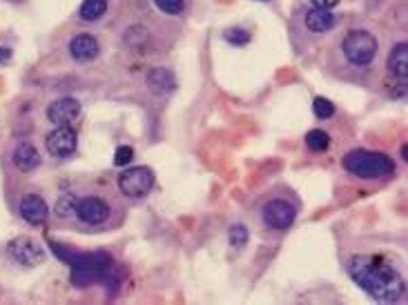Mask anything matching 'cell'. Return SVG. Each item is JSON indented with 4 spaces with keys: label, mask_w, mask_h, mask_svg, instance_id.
<instances>
[{
    "label": "cell",
    "mask_w": 408,
    "mask_h": 305,
    "mask_svg": "<svg viewBox=\"0 0 408 305\" xmlns=\"http://www.w3.org/2000/svg\"><path fill=\"white\" fill-rule=\"evenodd\" d=\"M348 274L377 303H395L404 294V278L393 265L379 257H355Z\"/></svg>",
    "instance_id": "6da1fadb"
},
{
    "label": "cell",
    "mask_w": 408,
    "mask_h": 305,
    "mask_svg": "<svg viewBox=\"0 0 408 305\" xmlns=\"http://www.w3.org/2000/svg\"><path fill=\"white\" fill-rule=\"evenodd\" d=\"M343 168L353 176L360 179H384L395 172V163L379 151H368V149H353L343 156Z\"/></svg>",
    "instance_id": "7a4b0ae2"
},
{
    "label": "cell",
    "mask_w": 408,
    "mask_h": 305,
    "mask_svg": "<svg viewBox=\"0 0 408 305\" xmlns=\"http://www.w3.org/2000/svg\"><path fill=\"white\" fill-rule=\"evenodd\" d=\"M110 265H112V259L105 252L83 254L81 261L72 265V283L79 287L92 285L110 272Z\"/></svg>",
    "instance_id": "3957f363"
},
{
    "label": "cell",
    "mask_w": 408,
    "mask_h": 305,
    "mask_svg": "<svg viewBox=\"0 0 408 305\" xmlns=\"http://www.w3.org/2000/svg\"><path fill=\"white\" fill-rule=\"evenodd\" d=\"M343 56H346L353 65H368L373 62L377 54V38L366 29H353L343 38Z\"/></svg>",
    "instance_id": "277c9868"
},
{
    "label": "cell",
    "mask_w": 408,
    "mask_h": 305,
    "mask_svg": "<svg viewBox=\"0 0 408 305\" xmlns=\"http://www.w3.org/2000/svg\"><path fill=\"white\" fill-rule=\"evenodd\" d=\"M152 185H154V172L150 168H143V165H138V168H130L125 170L121 176H119V187L125 196H132V198H141L145 196Z\"/></svg>",
    "instance_id": "5b68a950"
},
{
    "label": "cell",
    "mask_w": 408,
    "mask_h": 305,
    "mask_svg": "<svg viewBox=\"0 0 408 305\" xmlns=\"http://www.w3.org/2000/svg\"><path fill=\"white\" fill-rule=\"evenodd\" d=\"M9 257L16 263L25 265V268H36L38 263L45 261V252L36 240L27 236H18L9 243Z\"/></svg>",
    "instance_id": "8992f818"
},
{
    "label": "cell",
    "mask_w": 408,
    "mask_h": 305,
    "mask_svg": "<svg viewBox=\"0 0 408 305\" xmlns=\"http://www.w3.org/2000/svg\"><path fill=\"white\" fill-rule=\"evenodd\" d=\"M295 216H297V210L288 201H270L263 208V221L272 230H288L295 223Z\"/></svg>",
    "instance_id": "52a82bcc"
},
{
    "label": "cell",
    "mask_w": 408,
    "mask_h": 305,
    "mask_svg": "<svg viewBox=\"0 0 408 305\" xmlns=\"http://www.w3.org/2000/svg\"><path fill=\"white\" fill-rule=\"evenodd\" d=\"M76 141H79V136H76V132L72 130V127L60 125V127H56L54 132H49L45 143H47L49 154L56 156V158H65V156L74 154Z\"/></svg>",
    "instance_id": "ba28073f"
},
{
    "label": "cell",
    "mask_w": 408,
    "mask_h": 305,
    "mask_svg": "<svg viewBox=\"0 0 408 305\" xmlns=\"http://www.w3.org/2000/svg\"><path fill=\"white\" fill-rule=\"evenodd\" d=\"M76 216L87 223V225H98V223H103L107 221V216H110V205L105 201H100L96 196H87V198H81L79 203H76Z\"/></svg>",
    "instance_id": "9c48e42d"
},
{
    "label": "cell",
    "mask_w": 408,
    "mask_h": 305,
    "mask_svg": "<svg viewBox=\"0 0 408 305\" xmlns=\"http://www.w3.org/2000/svg\"><path fill=\"white\" fill-rule=\"evenodd\" d=\"M79 114H81V103L76 98H70V96L58 98L47 107V118L52 121L54 125H67L79 116Z\"/></svg>",
    "instance_id": "30bf717a"
},
{
    "label": "cell",
    "mask_w": 408,
    "mask_h": 305,
    "mask_svg": "<svg viewBox=\"0 0 408 305\" xmlns=\"http://www.w3.org/2000/svg\"><path fill=\"white\" fill-rule=\"evenodd\" d=\"M20 216L32 225L43 223L47 219V203L38 194H27L20 201Z\"/></svg>",
    "instance_id": "8fae6325"
},
{
    "label": "cell",
    "mask_w": 408,
    "mask_h": 305,
    "mask_svg": "<svg viewBox=\"0 0 408 305\" xmlns=\"http://www.w3.org/2000/svg\"><path fill=\"white\" fill-rule=\"evenodd\" d=\"M70 54L76 60H92L98 54V41L92 34H79L72 38L70 43Z\"/></svg>",
    "instance_id": "7c38bea8"
},
{
    "label": "cell",
    "mask_w": 408,
    "mask_h": 305,
    "mask_svg": "<svg viewBox=\"0 0 408 305\" xmlns=\"http://www.w3.org/2000/svg\"><path fill=\"white\" fill-rule=\"evenodd\" d=\"M11 158H14V165L20 172H32L41 165V154H38V149L32 143H18L14 147Z\"/></svg>",
    "instance_id": "4fadbf2b"
},
{
    "label": "cell",
    "mask_w": 408,
    "mask_h": 305,
    "mask_svg": "<svg viewBox=\"0 0 408 305\" xmlns=\"http://www.w3.org/2000/svg\"><path fill=\"white\" fill-rule=\"evenodd\" d=\"M386 65L395 79H402L406 83V79H408V45L406 43H397L390 49Z\"/></svg>",
    "instance_id": "5bb4252c"
},
{
    "label": "cell",
    "mask_w": 408,
    "mask_h": 305,
    "mask_svg": "<svg viewBox=\"0 0 408 305\" xmlns=\"http://www.w3.org/2000/svg\"><path fill=\"white\" fill-rule=\"evenodd\" d=\"M147 85L150 90L154 92L157 96H168L176 90V79L170 69H152L147 76Z\"/></svg>",
    "instance_id": "9a60e30c"
},
{
    "label": "cell",
    "mask_w": 408,
    "mask_h": 305,
    "mask_svg": "<svg viewBox=\"0 0 408 305\" xmlns=\"http://www.w3.org/2000/svg\"><path fill=\"white\" fill-rule=\"evenodd\" d=\"M333 25H335V16L330 14V9L315 7L305 14V27L310 32H328L333 29Z\"/></svg>",
    "instance_id": "2e32d148"
},
{
    "label": "cell",
    "mask_w": 408,
    "mask_h": 305,
    "mask_svg": "<svg viewBox=\"0 0 408 305\" xmlns=\"http://www.w3.org/2000/svg\"><path fill=\"white\" fill-rule=\"evenodd\" d=\"M107 11V0H83L81 18L83 20H98Z\"/></svg>",
    "instance_id": "e0dca14e"
},
{
    "label": "cell",
    "mask_w": 408,
    "mask_h": 305,
    "mask_svg": "<svg viewBox=\"0 0 408 305\" xmlns=\"http://www.w3.org/2000/svg\"><path fill=\"white\" fill-rule=\"evenodd\" d=\"M330 143V138L326 132L322 130H310L308 134H305V145H308V149L312 151H324Z\"/></svg>",
    "instance_id": "ac0fdd59"
},
{
    "label": "cell",
    "mask_w": 408,
    "mask_h": 305,
    "mask_svg": "<svg viewBox=\"0 0 408 305\" xmlns=\"http://www.w3.org/2000/svg\"><path fill=\"white\" fill-rule=\"evenodd\" d=\"M49 245H52L54 254H56V257H58L60 261H65V263H70V265L79 263V261H81V257H83L81 252H76V250H74V248H70V245L54 243V240H52V243H49Z\"/></svg>",
    "instance_id": "d6986e66"
},
{
    "label": "cell",
    "mask_w": 408,
    "mask_h": 305,
    "mask_svg": "<svg viewBox=\"0 0 408 305\" xmlns=\"http://www.w3.org/2000/svg\"><path fill=\"white\" fill-rule=\"evenodd\" d=\"M312 109H315V116L317 118H330L335 114V105H333V100H328V98H315V103H312Z\"/></svg>",
    "instance_id": "ffe728a7"
},
{
    "label": "cell",
    "mask_w": 408,
    "mask_h": 305,
    "mask_svg": "<svg viewBox=\"0 0 408 305\" xmlns=\"http://www.w3.org/2000/svg\"><path fill=\"white\" fill-rule=\"evenodd\" d=\"M248 243V230L246 225H232L230 227V245L235 250H241Z\"/></svg>",
    "instance_id": "44dd1931"
},
{
    "label": "cell",
    "mask_w": 408,
    "mask_h": 305,
    "mask_svg": "<svg viewBox=\"0 0 408 305\" xmlns=\"http://www.w3.org/2000/svg\"><path fill=\"white\" fill-rule=\"evenodd\" d=\"M154 3L161 11H165V14H181L185 7L183 0H154Z\"/></svg>",
    "instance_id": "7402d4cb"
},
{
    "label": "cell",
    "mask_w": 408,
    "mask_h": 305,
    "mask_svg": "<svg viewBox=\"0 0 408 305\" xmlns=\"http://www.w3.org/2000/svg\"><path fill=\"white\" fill-rule=\"evenodd\" d=\"M225 41L232 45H248L250 43V34L246 29H228L225 32Z\"/></svg>",
    "instance_id": "603a6c76"
},
{
    "label": "cell",
    "mask_w": 408,
    "mask_h": 305,
    "mask_svg": "<svg viewBox=\"0 0 408 305\" xmlns=\"http://www.w3.org/2000/svg\"><path fill=\"white\" fill-rule=\"evenodd\" d=\"M132 158H134V149L123 145V147L117 149V154H114V165H119V168H125V165L130 163Z\"/></svg>",
    "instance_id": "cb8c5ba5"
},
{
    "label": "cell",
    "mask_w": 408,
    "mask_h": 305,
    "mask_svg": "<svg viewBox=\"0 0 408 305\" xmlns=\"http://www.w3.org/2000/svg\"><path fill=\"white\" fill-rule=\"evenodd\" d=\"M74 210H76V201L70 198V196H60L58 205H56V212H58L60 216H67V214H72Z\"/></svg>",
    "instance_id": "d4e9b609"
},
{
    "label": "cell",
    "mask_w": 408,
    "mask_h": 305,
    "mask_svg": "<svg viewBox=\"0 0 408 305\" xmlns=\"http://www.w3.org/2000/svg\"><path fill=\"white\" fill-rule=\"evenodd\" d=\"M337 3H339V0H312V5L320 7V9H333Z\"/></svg>",
    "instance_id": "484cf974"
},
{
    "label": "cell",
    "mask_w": 408,
    "mask_h": 305,
    "mask_svg": "<svg viewBox=\"0 0 408 305\" xmlns=\"http://www.w3.org/2000/svg\"><path fill=\"white\" fill-rule=\"evenodd\" d=\"M9 58H11V52H9V49L0 47V62H7Z\"/></svg>",
    "instance_id": "4316f807"
},
{
    "label": "cell",
    "mask_w": 408,
    "mask_h": 305,
    "mask_svg": "<svg viewBox=\"0 0 408 305\" xmlns=\"http://www.w3.org/2000/svg\"><path fill=\"white\" fill-rule=\"evenodd\" d=\"M402 156H404V161H408V147H402Z\"/></svg>",
    "instance_id": "83f0119b"
}]
</instances>
